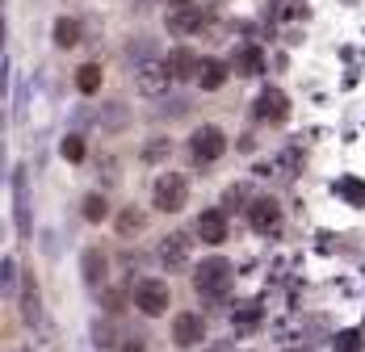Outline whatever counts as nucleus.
I'll return each instance as SVG.
<instances>
[{"label":"nucleus","instance_id":"nucleus-15","mask_svg":"<svg viewBox=\"0 0 365 352\" xmlns=\"http://www.w3.org/2000/svg\"><path fill=\"white\" fill-rule=\"evenodd\" d=\"M277 222H282L277 202H256V206H252V227H256V231H273Z\"/></svg>","mask_w":365,"mask_h":352},{"label":"nucleus","instance_id":"nucleus-8","mask_svg":"<svg viewBox=\"0 0 365 352\" xmlns=\"http://www.w3.org/2000/svg\"><path fill=\"white\" fill-rule=\"evenodd\" d=\"M256 118L260 122H286L290 118V97L282 88H264L260 101H256Z\"/></svg>","mask_w":365,"mask_h":352},{"label":"nucleus","instance_id":"nucleus-4","mask_svg":"<svg viewBox=\"0 0 365 352\" xmlns=\"http://www.w3.org/2000/svg\"><path fill=\"white\" fill-rule=\"evenodd\" d=\"M130 298H135V311H139V315H164V311H168V281H155V277H143V281L135 285V294H130Z\"/></svg>","mask_w":365,"mask_h":352},{"label":"nucleus","instance_id":"nucleus-26","mask_svg":"<svg viewBox=\"0 0 365 352\" xmlns=\"http://www.w3.org/2000/svg\"><path fill=\"white\" fill-rule=\"evenodd\" d=\"M336 189H340V193H344L349 202H365V189H361V185H353V176H349V180H340Z\"/></svg>","mask_w":365,"mask_h":352},{"label":"nucleus","instance_id":"nucleus-17","mask_svg":"<svg viewBox=\"0 0 365 352\" xmlns=\"http://www.w3.org/2000/svg\"><path fill=\"white\" fill-rule=\"evenodd\" d=\"M97 126H101V130H122V126H126V105H122V101H110V105L97 113Z\"/></svg>","mask_w":365,"mask_h":352},{"label":"nucleus","instance_id":"nucleus-23","mask_svg":"<svg viewBox=\"0 0 365 352\" xmlns=\"http://www.w3.org/2000/svg\"><path fill=\"white\" fill-rule=\"evenodd\" d=\"M168 151H173V143H164V139H151V143H147V151H143V160H151V164H155V160H164Z\"/></svg>","mask_w":365,"mask_h":352},{"label":"nucleus","instance_id":"nucleus-20","mask_svg":"<svg viewBox=\"0 0 365 352\" xmlns=\"http://www.w3.org/2000/svg\"><path fill=\"white\" fill-rule=\"evenodd\" d=\"M0 294H4V298L17 294V260H13V256H4V264H0Z\"/></svg>","mask_w":365,"mask_h":352},{"label":"nucleus","instance_id":"nucleus-12","mask_svg":"<svg viewBox=\"0 0 365 352\" xmlns=\"http://www.w3.org/2000/svg\"><path fill=\"white\" fill-rule=\"evenodd\" d=\"M193 80H197L206 93H219L222 84H227V63H219V59H202L197 71H193Z\"/></svg>","mask_w":365,"mask_h":352},{"label":"nucleus","instance_id":"nucleus-3","mask_svg":"<svg viewBox=\"0 0 365 352\" xmlns=\"http://www.w3.org/2000/svg\"><path fill=\"white\" fill-rule=\"evenodd\" d=\"M222 151H227V135H222L219 126H197V130L189 135V155H193V164H215Z\"/></svg>","mask_w":365,"mask_h":352},{"label":"nucleus","instance_id":"nucleus-10","mask_svg":"<svg viewBox=\"0 0 365 352\" xmlns=\"http://www.w3.org/2000/svg\"><path fill=\"white\" fill-rule=\"evenodd\" d=\"M202 26H206V9H197V4H181V9L168 13V30L173 34H197Z\"/></svg>","mask_w":365,"mask_h":352},{"label":"nucleus","instance_id":"nucleus-6","mask_svg":"<svg viewBox=\"0 0 365 352\" xmlns=\"http://www.w3.org/2000/svg\"><path fill=\"white\" fill-rule=\"evenodd\" d=\"M231 277V260H222V256H206L202 264H197V289L202 294H222V285Z\"/></svg>","mask_w":365,"mask_h":352},{"label":"nucleus","instance_id":"nucleus-14","mask_svg":"<svg viewBox=\"0 0 365 352\" xmlns=\"http://www.w3.org/2000/svg\"><path fill=\"white\" fill-rule=\"evenodd\" d=\"M21 319H26V327H42V298H38L34 277H30L26 289H21Z\"/></svg>","mask_w":365,"mask_h":352},{"label":"nucleus","instance_id":"nucleus-24","mask_svg":"<svg viewBox=\"0 0 365 352\" xmlns=\"http://www.w3.org/2000/svg\"><path fill=\"white\" fill-rule=\"evenodd\" d=\"M260 63H264V59H260V51H256V46H244L240 68H244V71H260Z\"/></svg>","mask_w":365,"mask_h":352},{"label":"nucleus","instance_id":"nucleus-2","mask_svg":"<svg viewBox=\"0 0 365 352\" xmlns=\"http://www.w3.org/2000/svg\"><path fill=\"white\" fill-rule=\"evenodd\" d=\"M151 202H155V210H164V214H177L189 202V180L177 172H168V176H160L155 180V189H151Z\"/></svg>","mask_w":365,"mask_h":352},{"label":"nucleus","instance_id":"nucleus-5","mask_svg":"<svg viewBox=\"0 0 365 352\" xmlns=\"http://www.w3.org/2000/svg\"><path fill=\"white\" fill-rule=\"evenodd\" d=\"M202 336H206V319L197 315V311H181V315L173 319V344L177 348H197Z\"/></svg>","mask_w":365,"mask_h":352},{"label":"nucleus","instance_id":"nucleus-9","mask_svg":"<svg viewBox=\"0 0 365 352\" xmlns=\"http://www.w3.org/2000/svg\"><path fill=\"white\" fill-rule=\"evenodd\" d=\"M106 273H110L106 252H101V247H84V256H80V277H84V285L97 289V285L106 281Z\"/></svg>","mask_w":365,"mask_h":352},{"label":"nucleus","instance_id":"nucleus-28","mask_svg":"<svg viewBox=\"0 0 365 352\" xmlns=\"http://www.w3.org/2000/svg\"><path fill=\"white\" fill-rule=\"evenodd\" d=\"M126 352H143V344H126Z\"/></svg>","mask_w":365,"mask_h":352},{"label":"nucleus","instance_id":"nucleus-16","mask_svg":"<svg viewBox=\"0 0 365 352\" xmlns=\"http://www.w3.org/2000/svg\"><path fill=\"white\" fill-rule=\"evenodd\" d=\"M76 42H80V21L59 17V21H55V46H59V51H72Z\"/></svg>","mask_w":365,"mask_h":352},{"label":"nucleus","instance_id":"nucleus-19","mask_svg":"<svg viewBox=\"0 0 365 352\" xmlns=\"http://www.w3.org/2000/svg\"><path fill=\"white\" fill-rule=\"evenodd\" d=\"M76 88L80 93H97L101 88V68L97 63H84V68L76 71Z\"/></svg>","mask_w":365,"mask_h":352},{"label":"nucleus","instance_id":"nucleus-13","mask_svg":"<svg viewBox=\"0 0 365 352\" xmlns=\"http://www.w3.org/2000/svg\"><path fill=\"white\" fill-rule=\"evenodd\" d=\"M197 235H202V244H222L227 239V218L219 210H206L197 218Z\"/></svg>","mask_w":365,"mask_h":352},{"label":"nucleus","instance_id":"nucleus-11","mask_svg":"<svg viewBox=\"0 0 365 352\" xmlns=\"http://www.w3.org/2000/svg\"><path fill=\"white\" fill-rule=\"evenodd\" d=\"M160 260L177 273V269H185L189 264V239H185L181 231H173V235H164V244H160Z\"/></svg>","mask_w":365,"mask_h":352},{"label":"nucleus","instance_id":"nucleus-25","mask_svg":"<svg viewBox=\"0 0 365 352\" xmlns=\"http://www.w3.org/2000/svg\"><path fill=\"white\" fill-rule=\"evenodd\" d=\"M357 344H361L357 331H340V336H336V352H357Z\"/></svg>","mask_w":365,"mask_h":352},{"label":"nucleus","instance_id":"nucleus-18","mask_svg":"<svg viewBox=\"0 0 365 352\" xmlns=\"http://www.w3.org/2000/svg\"><path fill=\"white\" fill-rule=\"evenodd\" d=\"M113 227H118V235H126V239H130V235H139V231H143V214L135 210V206H126V210L118 214V222H113Z\"/></svg>","mask_w":365,"mask_h":352},{"label":"nucleus","instance_id":"nucleus-7","mask_svg":"<svg viewBox=\"0 0 365 352\" xmlns=\"http://www.w3.org/2000/svg\"><path fill=\"white\" fill-rule=\"evenodd\" d=\"M13 214H17V235H30V185H26V168H13Z\"/></svg>","mask_w":365,"mask_h":352},{"label":"nucleus","instance_id":"nucleus-21","mask_svg":"<svg viewBox=\"0 0 365 352\" xmlns=\"http://www.w3.org/2000/svg\"><path fill=\"white\" fill-rule=\"evenodd\" d=\"M80 210H84V218H88V222H101V218H110V206H106V197H101V193H88Z\"/></svg>","mask_w":365,"mask_h":352},{"label":"nucleus","instance_id":"nucleus-27","mask_svg":"<svg viewBox=\"0 0 365 352\" xmlns=\"http://www.w3.org/2000/svg\"><path fill=\"white\" fill-rule=\"evenodd\" d=\"M185 71H197V63H193L189 55H177V59H173V76H185Z\"/></svg>","mask_w":365,"mask_h":352},{"label":"nucleus","instance_id":"nucleus-22","mask_svg":"<svg viewBox=\"0 0 365 352\" xmlns=\"http://www.w3.org/2000/svg\"><path fill=\"white\" fill-rule=\"evenodd\" d=\"M59 155H63L68 164H80V160H84V139H80V135H63V143H59Z\"/></svg>","mask_w":365,"mask_h":352},{"label":"nucleus","instance_id":"nucleus-1","mask_svg":"<svg viewBox=\"0 0 365 352\" xmlns=\"http://www.w3.org/2000/svg\"><path fill=\"white\" fill-rule=\"evenodd\" d=\"M173 63H164V59H143L139 68H135V84H139V93L143 97H168V88H173Z\"/></svg>","mask_w":365,"mask_h":352}]
</instances>
